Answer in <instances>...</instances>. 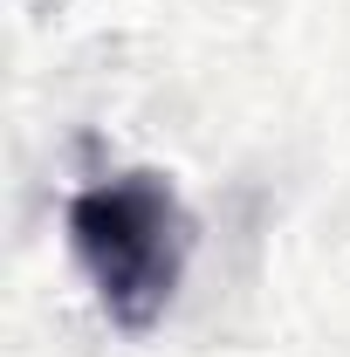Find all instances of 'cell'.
I'll list each match as a JSON object with an SVG mask.
<instances>
[{
    "mask_svg": "<svg viewBox=\"0 0 350 357\" xmlns=\"http://www.w3.org/2000/svg\"><path fill=\"white\" fill-rule=\"evenodd\" d=\"M69 248H76L103 316L144 337L185 282L192 213L165 172H117L69 199Z\"/></svg>",
    "mask_w": 350,
    "mask_h": 357,
    "instance_id": "obj_1",
    "label": "cell"
}]
</instances>
